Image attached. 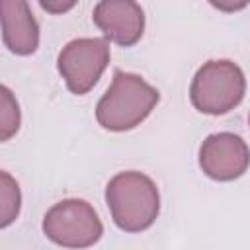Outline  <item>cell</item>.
<instances>
[{
    "label": "cell",
    "mask_w": 250,
    "mask_h": 250,
    "mask_svg": "<svg viewBox=\"0 0 250 250\" xmlns=\"http://www.w3.org/2000/svg\"><path fill=\"white\" fill-rule=\"evenodd\" d=\"M246 94L242 68L229 59L203 62L191 78L189 102L205 115H225L234 109Z\"/></svg>",
    "instance_id": "3957f363"
},
{
    "label": "cell",
    "mask_w": 250,
    "mask_h": 250,
    "mask_svg": "<svg viewBox=\"0 0 250 250\" xmlns=\"http://www.w3.org/2000/svg\"><path fill=\"white\" fill-rule=\"evenodd\" d=\"M109 39L78 37L61 49L57 57V70L68 92L74 96H84L102 78L109 64Z\"/></svg>",
    "instance_id": "5b68a950"
},
{
    "label": "cell",
    "mask_w": 250,
    "mask_h": 250,
    "mask_svg": "<svg viewBox=\"0 0 250 250\" xmlns=\"http://www.w3.org/2000/svg\"><path fill=\"white\" fill-rule=\"evenodd\" d=\"M92 21L105 39L121 47H133L145 33V12L137 0H100Z\"/></svg>",
    "instance_id": "52a82bcc"
},
{
    "label": "cell",
    "mask_w": 250,
    "mask_h": 250,
    "mask_svg": "<svg viewBox=\"0 0 250 250\" xmlns=\"http://www.w3.org/2000/svg\"><path fill=\"white\" fill-rule=\"evenodd\" d=\"M105 205L117 229L123 232H143L158 219L160 193L146 174L125 170L107 182Z\"/></svg>",
    "instance_id": "7a4b0ae2"
},
{
    "label": "cell",
    "mask_w": 250,
    "mask_h": 250,
    "mask_svg": "<svg viewBox=\"0 0 250 250\" xmlns=\"http://www.w3.org/2000/svg\"><path fill=\"white\" fill-rule=\"evenodd\" d=\"M0 141L6 143L20 131L21 123L20 105L8 86H0Z\"/></svg>",
    "instance_id": "30bf717a"
},
{
    "label": "cell",
    "mask_w": 250,
    "mask_h": 250,
    "mask_svg": "<svg viewBox=\"0 0 250 250\" xmlns=\"http://www.w3.org/2000/svg\"><path fill=\"white\" fill-rule=\"evenodd\" d=\"M76 4H78V0H39V6H41L47 14H53V16L66 14V12H70Z\"/></svg>",
    "instance_id": "8fae6325"
},
{
    "label": "cell",
    "mask_w": 250,
    "mask_h": 250,
    "mask_svg": "<svg viewBox=\"0 0 250 250\" xmlns=\"http://www.w3.org/2000/svg\"><path fill=\"white\" fill-rule=\"evenodd\" d=\"M2 41L10 53L27 57L39 47V23L29 8V0H0Z\"/></svg>",
    "instance_id": "ba28073f"
},
{
    "label": "cell",
    "mask_w": 250,
    "mask_h": 250,
    "mask_svg": "<svg viewBox=\"0 0 250 250\" xmlns=\"http://www.w3.org/2000/svg\"><path fill=\"white\" fill-rule=\"evenodd\" d=\"M43 234L64 248H88L94 246L102 234L104 225L96 209L78 197H68L55 203L43 217Z\"/></svg>",
    "instance_id": "277c9868"
},
{
    "label": "cell",
    "mask_w": 250,
    "mask_h": 250,
    "mask_svg": "<svg viewBox=\"0 0 250 250\" xmlns=\"http://www.w3.org/2000/svg\"><path fill=\"white\" fill-rule=\"evenodd\" d=\"M248 125H250V113H248Z\"/></svg>",
    "instance_id": "4fadbf2b"
},
{
    "label": "cell",
    "mask_w": 250,
    "mask_h": 250,
    "mask_svg": "<svg viewBox=\"0 0 250 250\" xmlns=\"http://www.w3.org/2000/svg\"><path fill=\"white\" fill-rule=\"evenodd\" d=\"M213 8H217L219 12H227V14H232V12H240L244 10L250 0H207Z\"/></svg>",
    "instance_id": "7c38bea8"
},
{
    "label": "cell",
    "mask_w": 250,
    "mask_h": 250,
    "mask_svg": "<svg viewBox=\"0 0 250 250\" xmlns=\"http://www.w3.org/2000/svg\"><path fill=\"white\" fill-rule=\"evenodd\" d=\"M201 172L215 182H232L246 174L250 166V148L240 135L213 133L209 135L197 154Z\"/></svg>",
    "instance_id": "8992f818"
},
{
    "label": "cell",
    "mask_w": 250,
    "mask_h": 250,
    "mask_svg": "<svg viewBox=\"0 0 250 250\" xmlns=\"http://www.w3.org/2000/svg\"><path fill=\"white\" fill-rule=\"evenodd\" d=\"M160 92L133 72L115 70L109 88L96 105V121L111 133H125L141 125L156 107Z\"/></svg>",
    "instance_id": "6da1fadb"
},
{
    "label": "cell",
    "mask_w": 250,
    "mask_h": 250,
    "mask_svg": "<svg viewBox=\"0 0 250 250\" xmlns=\"http://www.w3.org/2000/svg\"><path fill=\"white\" fill-rule=\"evenodd\" d=\"M21 209V191L18 182L6 172H0V229L10 227Z\"/></svg>",
    "instance_id": "9c48e42d"
}]
</instances>
